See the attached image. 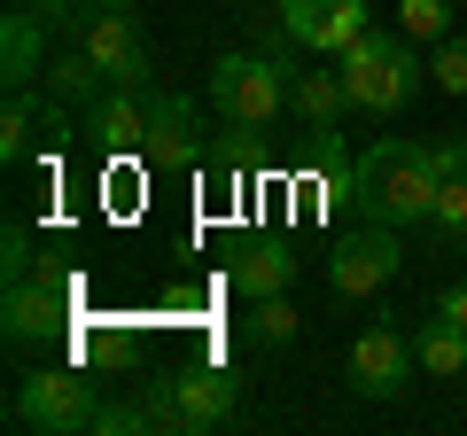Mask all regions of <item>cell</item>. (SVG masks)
Instances as JSON below:
<instances>
[{"instance_id":"1","label":"cell","mask_w":467,"mask_h":436,"mask_svg":"<svg viewBox=\"0 0 467 436\" xmlns=\"http://www.w3.org/2000/svg\"><path fill=\"white\" fill-rule=\"evenodd\" d=\"M436 180H444V140H374L358 164H350V195L358 218H382V226H420L436 211Z\"/></svg>"},{"instance_id":"2","label":"cell","mask_w":467,"mask_h":436,"mask_svg":"<svg viewBox=\"0 0 467 436\" xmlns=\"http://www.w3.org/2000/svg\"><path fill=\"white\" fill-rule=\"evenodd\" d=\"M335 70H343V94L350 109H367V118H398L405 101L420 94V39H389V32H358L343 55H335Z\"/></svg>"},{"instance_id":"3","label":"cell","mask_w":467,"mask_h":436,"mask_svg":"<svg viewBox=\"0 0 467 436\" xmlns=\"http://www.w3.org/2000/svg\"><path fill=\"white\" fill-rule=\"evenodd\" d=\"M288 78L273 55H218L211 63V109L234 125V133H273L288 118Z\"/></svg>"},{"instance_id":"4","label":"cell","mask_w":467,"mask_h":436,"mask_svg":"<svg viewBox=\"0 0 467 436\" xmlns=\"http://www.w3.org/2000/svg\"><path fill=\"white\" fill-rule=\"evenodd\" d=\"M94 413H101V398L78 367H32L8 389V429H32V436H78V429H94Z\"/></svg>"},{"instance_id":"5","label":"cell","mask_w":467,"mask_h":436,"mask_svg":"<svg viewBox=\"0 0 467 436\" xmlns=\"http://www.w3.org/2000/svg\"><path fill=\"white\" fill-rule=\"evenodd\" d=\"M413 374H420V351H413V336H405L398 319L358 327V343H350V389H358V398L389 405V398H405Z\"/></svg>"},{"instance_id":"6","label":"cell","mask_w":467,"mask_h":436,"mask_svg":"<svg viewBox=\"0 0 467 436\" xmlns=\"http://www.w3.org/2000/svg\"><path fill=\"white\" fill-rule=\"evenodd\" d=\"M398 265H405L398 226L367 218L358 234H343V242H335V257H327V288H335V296H374V288H389V281H398Z\"/></svg>"},{"instance_id":"7","label":"cell","mask_w":467,"mask_h":436,"mask_svg":"<svg viewBox=\"0 0 467 436\" xmlns=\"http://www.w3.org/2000/svg\"><path fill=\"white\" fill-rule=\"evenodd\" d=\"M78 47L94 55V70L109 86H140L149 78V39H140L133 8H94V16L78 24Z\"/></svg>"},{"instance_id":"8","label":"cell","mask_w":467,"mask_h":436,"mask_svg":"<svg viewBox=\"0 0 467 436\" xmlns=\"http://www.w3.org/2000/svg\"><path fill=\"white\" fill-rule=\"evenodd\" d=\"M86 140L101 156H149V94L140 86H101L86 101Z\"/></svg>"},{"instance_id":"9","label":"cell","mask_w":467,"mask_h":436,"mask_svg":"<svg viewBox=\"0 0 467 436\" xmlns=\"http://www.w3.org/2000/svg\"><path fill=\"white\" fill-rule=\"evenodd\" d=\"M281 32L312 55H343L367 32V0H281Z\"/></svg>"},{"instance_id":"10","label":"cell","mask_w":467,"mask_h":436,"mask_svg":"<svg viewBox=\"0 0 467 436\" xmlns=\"http://www.w3.org/2000/svg\"><path fill=\"white\" fill-rule=\"evenodd\" d=\"M171 398H180V429L187 436H211L234 420V405H242V382H234L226 367H180L171 374Z\"/></svg>"},{"instance_id":"11","label":"cell","mask_w":467,"mask_h":436,"mask_svg":"<svg viewBox=\"0 0 467 436\" xmlns=\"http://www.w3.org/2000/svg\"><path fill=\"white\" fill-rule=\"evenodd\" d=\"M149 164L156 171H195L202 164L195 101H187V94H149Z\"/></svg>"},{"instance_id":"12","label":"cell","mask_w":467,"mask_h":436,"mask_svg":"<svg viewBox=\"0 0 467 436\" xmlns=\"http://www.w3.org/2000/svg\"><path fill=\"white\" fill-rule=\"evenodd\" d=\"M63 304H70L63 281H39V273L8 281V304H0V327H8V343H39V336H55V327H63Z\"/></svg>"},{"instance_id":"13","label":"cell","mask_w":467,"mask_h":436,"mask_svg":"<svg viewBox=\"0 0 467 436\" xmlns=\"http://www.w3.org/2000/svg\"><path fill=\"white\" fill-rule=\"evenodd\" d=\"M226 273H234V296L265 304V296H288V281H296V257H288L281 242H242Z\"/></svg>"},{"instance_id":"14","label":"cell","mask_w":467,"mask_h":436,"mask_svg":"<svg viewBox=\"0 0 467 436\" xmlns=\"http://www.w3.org/2000/svg\"><path fill=\"white\" fill-rule=\"evenodd\" d=\"M288 109H296L312 133H335L350 118V94H343V70H296L288 78Z\"/></svg>"},{"instance_id":"15","label":"cell","mask_w":467,"mask_h":436,"mask_svg":"<svg viewBox=\"0 0 467 436\" xmlns=\"http://www.w3.org/2000/svg\"><path fill=\"white\" fill-rule=\"evenodd\" d=\"M413 351H420V374L460 382V374H467V327L444 319V312H429V319H420V336H413Z\"/></svg>"},{"instance_id":"16","label":"cell","mask_w":467,"mask_h":436,"mask_svg":"<svg viewBox=\"0 0 467 436\" xmlns=\"http://www.w3.org/2000/svg\"><path fill=\"white\" fill-rule=\"evenodd\" d=\"M429 226H436L444 242H467V140H444V180H436Z\"/></svg>"},{"instance_id":"17","label":"cell","mask_w":467,"mask_h":436,"mask_svg":"<svg viewBox=\"0 0 467 436\" xmlns=\"http://www.w3.org/2000/svg\"><path fill=\"white\" fill-rule=\"evenodd\" d=\"M39 24H47V16L24 8V0L8 8V24H0V47H8V70H0V78H8V86H32L39 78Z\"/></svg>"},{"instance_id":"18","label":"cell","mask_w":467,"mask_h":436,"mask_svg":"<svg viewBox=\"0 0 467 436\" xmlns=\"http://www.w3.org/2000/svg\"><path fill=\"white\" fill-rule=\"evenodd\" d=\"M32 125H39L32 86H8V109H0V156H8V164H24V156H32Z\"/></svg>"},{"instance_id":"19","label":"cell","mask_w":467,"mask_h":436,"mask_svg":"<svg viewBox=\"0 0 467 436\" xmlns=\"http://www.w3.org/2000/svg\"><path fill=\"white\" fill-rule=\"evenodd\" d=\"M451 16H460V0H398V24H405V39H420V47L451 39Z\"/></svg>"},{"instance_id":"20","label":"cell","mask_w":467,"mask_h":436,"mask_svg":"<svg viewBox=\"0 0 467 436\" xmlns=\"http://www.w3.org/2000/svg\"><path fill=\"white\" fill-rule=\"evenodd\" d=\"M47 86H55V94H63V101H94V94H101V86H109V78H101V70H94V55H86V47H70L63 63H47Z\"/></svg>"},{"instance_id":"21","label":"cell","mask_w":467,"mask_h":436,"mask_svg":"<svg viewBox=\"0 0 467 436\" xmlns=\"http://www.w3.org/2000/svg\"><path fill=\"white\" fill-rule=\"evenodd\" d=\"M250 336H257V343H296V336H304V312H296L288 296H265V304L250 312Z\"/></svg>"},{"instance_id":"22","label":"cell","mask_w":467,"mask_h":436,"mask_svg":"<svg viewBox=\"0 0 467 436\" xmlns=\"http://www.w3.org/2000/svg\"><path fill=\"white\" fill-rule=\"evenodd\" d=\"M429 78L444 86V94H467V39H436V55H429Z\"/></svg>"},{"instance_id":"23","label":"cell","mask_w":467,"mask_h":436,"mask_svg":"<svg viewBox=\"0 0 467 436\" xmlns=\"http://www.w3.org/2000/svg\"><path fill=\"white\" fill-rule=\"evenodd\" d=\"M140 413H149V429H180V398H171V374H164V382H140Z\"/></svg>"},{"instance_id":"24","label":"cell","mask_w":467,"mask_h":436,"mask_svg":"<svg viewBox=\"0 0 467 436\" xmlns=\"http://www.w3.org/2000/svg\"><path fill=\"white\" fill-rule=\"evenodd\" d=\"M0 265H8V281H24V273H32V234H24V226H8V234H0Z\"/></svg>"},{"instance_id":"25","label":"cell","mask_w":467,"mask_h":436,"mask_svg":"<svg viewBox=\"0 0 467 436\" xmlns=\"http://www.w3.org/2000/svg\"><path fill=\"white\" fill-rule=\"evenodd\" d=\"M436 312H444V319H460V327H467V281H451L444 296H436Z\"/></svg>"},{"instance_id":"26","label":"cell","mask_w":467,"mask_h":436,"mask_svg":"<svg viewBox=\"0 0 467 436\" xmlns=\"http://www.w3.org/2000/svg\"><path fill=\"white\" fill-rule=\"evenodd\" d=\"M24 8H39L47 24H55V16H70V0H24Z\"/></svg>"},{"instance_id":"27","label":"cell","mask_w":467,"mask_h":436,"mask_svg":"<svg viewBox=\"0 0 467 436\" xmlns=\"http://www.w3.org/2000/svg\"><path fill=\"white\" fill-rule=\"evenodd\" d=\"M86 8H140V0H86Z\"/></svg>"},{"instance_id":"28","label":"cell","mask_w":467,"mask_h":436,"mask_svg":"<svg viewBox=\"0 0 467 436\" xmlns=\"http://www.w3.org/2000/svg\"><path fill=\"white\" fill-rule=\"evenodd\" d=\"M460 8H467V0H460Z\"/></svg>"}]
</instances>
